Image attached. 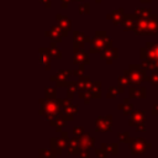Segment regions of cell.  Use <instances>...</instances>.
Returning <instances> with one entry per match:
<instances>
[{
    "label": "cell",
    "instance_id": "1",
    "mask_svg": "<svg viewBox=\"0 0 158 158\" xmlns=\"http://www.w3.org/2000/svg\"><path fill=\"white\" fill-rule=\"evenodd\" d=\"M141 65L146 70L158 72V43L147 42L144 47L139 49Z\"/></svg>",
    "mask_w": 158,
    "mask_h": 158
},
{
    "label": "cell",
    "instance_id": "2",
    "mask_svg": "<svg viewBox=\"0 0 158 158\" xmlns=\"http://www.w3.org/2000/svg\"><path fill=\"white\" fill-rule=\"evenodd\" d=\"M40 115L46 116V118L51 122L60 116H63V109L59 104L58 99H40Z\"/></svg>",
    "mask_w": 158,
    "mask_h": 158
},
{
    "label": "cell",
    "instance_id": "3",
    "mask_svg": "<svg viewBox=\"0 0 158 158\" xmlns=\"http://www.w3.org/2000/svg\"><path fill=\"white\" fill-rule=\"evenodd\" d=\"M123 74L130 78L132 85L135 86H139L147 78V70L138 64H130L128 68L125 69Z\"/></svg>",
    "mask_w": 158,
    "mask_h": 158
},
{
    "label": "cell",
    "instance_id": "4",
    "mask_svg": "<svg viewBox=\"0 0 158 158\" xmlns=\"http://www.w3.org/2000/svg\"><path fill=\"white\" fill-rule=\"evenodd\" d=\"M109 41V37H107V33L106 31H96L91 42H90V49L89 52L91 54H95V53H101L102 49L105 48V44L106 42Z\"/></svg>",
    "mask_w": 158,
    "mask_h": 158
},
{
    "label": "cell",
    "instance_id": "5",
    "mask_svg": "<svg viewBox=\"0 0 158 158\" xmlns=\"http://www.w3.org/2000/svg\"><path fill=\"white\" fill-rule=\"evenodd\" d=\"M68 142H69V138H68V133L67 132H62L60 137H52L51 138V149L58 156V154H62V151L63 148L68 147Z\"/></svg>",
    "mask_w": 158,
    "mask_h": 158
},
{
    "label": "cell",
    "instance_id": "6",
    "mask_svg": "<svg viewBox=\"0 0 158 158\" xmlns=\"http://www.w3.org/2000/svg\"><path fill=\"white\" fill-rule=\"evenodd\" d=\"M130 147H131L132 154H143L152 146L142 137H133L130 141Z\"/></svg>",
    "mask_w": 158,
    "mask_h": 158
},
{
    "label": "cell",
    "instance_id": "7",
    "mask_svg": "<svg viewBox=\"0 0 158 158\" xmlns=\"http://www.w3.org/2000/svg\"><path fill=\"white\" fill-rule=\"evenodd\" d=\"M59 100V104L63 109V115L64 117L67 118V121H72L74 118V116L78 114V106L72 104V100L70 99H58Z\"/></svg>",
    "mask_w": 158,
    "mask_h": 158
},
{
    "label": "cell",
    "instance_id": "8",
    "mask_svg": "<svg viewBox=\"0 0 158 158\" xmlns=\"http://www.w3.org/2000/svg\"><path fill=\"white\" fill-rule=\"evenodd\" d=\"M95 126L98 132H107L112 130V116H98L95 120Z\"/></svg>",
    "mask_w": 158,
    "mask_h": 158
},
{
    "label": "cell",
    "instance_id": "9",
    "mask_svg": "<svg viewBox=\"0 0 158 158\" xmlns=\"http://www.w3.org/2000/svg\"><path fill=\"white\" fill-rule=\"evenodd\" d=\"M44 36L49 37L51 41H54V42H57V43H60V42H62V38H63V37H67L68 33L64 32V31L60 28L59 25H53L49 31H46V32H44Z\"/></svg>",
    "mask_w": 158,
    "mask_h": 158
},
{
    "label": "cell",
    "instance_id": "10",
    "mask_svg": "<svg viewBox=\"0 0 158 158\" xmlns=\"http://www.w3.org/2000/svg\"><path fill=\"white\" fill-rule=\"evenodd\" d=\"M70 75H73V72H70V70H67V69L65 70H58L57 74L52 75L49 80L51 81H56L57 88H63L68 83V79H69Z\"/></svg>",
    "mask_w": 158,
    "mask_h": 158
},
{
    "label": "cell",
    "instance_id": "11",
    "mask_svg": "<svg viewBox=\"0 0 158 158\" xmlns=\"http://www.w3.org/2000/svg\"><path fill=\"white\" fill-rule=\"evenodd\" d=\"M93 37L86 36L84 32L74 31L73 32V48H83L85 43H90Z\"/></svg>",
    "mask_w": 158,
    "mask_h": 158
},
{
    "label": "cell",
    "instance_id": "12",
    "mask_svg": "<svg viewBox=\"0 0 158 158\" xmlns=\"http://www.w3.org/2000/svg\"><path fill=\"white\" fill-rule=\"evenodd\" d=\"M73 63L75 65H80V64H90V59H89V56L88 53L83 49V48H74L73 49Z\"/></svg>",
    "mask_w": 158,
    "mask_h": 158
},
{
    "label": "cell",
    "instance_id": "13",
    "mask_svg": "<svg viewBox=\"0 0 158 158\" xmlns=\"http://www.w3.org/2000/svg\"><path fill=\"white\" fill-rule=\"evenodd\" d=\"M146 120V111L144 110H133L130 118V126L136 127L139 123H144Z\"/></svg>",
    "mask_w": 158,
    "mask_h": 158
},
{
    "label": "cell",
    "instance_id": "14",
    "mask_svg": "<svg viewBox=\"0 0 158 158\" xmlns=\"http://www.w3.org/2000/svg\"><path fill=\"white\" fill-rule=\"evenodd\" d=\"M118 56V49L115 48V47H111V48H104L102 52L100 53V57L102 59L106 60L107 64H112L114 59H116Z\"/></svg>",
    "mask_w": 158,
    "mask_h": 158
},
{
    "label": "cell",
    "instance_id": "15",
    "mask_svg": "<svg viewBox=\"0 0 158 158\" xmlns=\"http://www.w3.org/2000/svg\"><path fill=\"white\" fill-rule=\"evenodd\" d=\"M136 21H137V16L135 14H125L121 25L125 31H133L136 26Z\"/></svg>",
    "mask_w": 158,
    "mask_h": 158
},
{
    "label": "cell",
    "instance_id": "16",
    "mask_svg": "<svg viewBox=\"0 0 158 158\" xmlns=\"http://www.w3.org/2000/svg\"><path fill=\"white\" fill-rule=\"evenodd\" d=\"M123 16H125L123 9H121V7H120V9H116V10H114L112 12L107 14V15H106V19H107V20H111V22H112L115 26H117V25L122 23Z\"/></svg>",
    "mask_w": 158,
    "mask_h": 158
},
{
    "label": "cell",
    "instance_id": "17",
    "mask_svg": "<svg viewBox=\"0 0 158 158\" xmlns=\"http://www.w3.org/2000/svg\"><path fill=\"white\" fill-rule=\"evenodd\" d=\"M133 32L136 35H148V21H147V19L137 17Z\"/></svg>",
    "mask_w": 158,
    "mask_h": 158
},
{
    "label": "cell",
    "instance_id": "18",
    "mask_svg": "<svg viewBox=\"0 0 158 158\" xmlns=\"http://www.w3.org/2000/svg\"><path fill=\"white\" fill-rule=\"evenodd\" d=\"M56 20H57L58 25L60 26V28H62L64 32L68 33V32L72 30V21H70L69 17H67V16H64V15H62V14H57V15H56Z\"/></svg>",
    "mask_w": 158,
    "mask_h": 158
},
{
    "label": "cell",
    "instance_id": "19",
    "mask_svg": "<svg viewBox=\"0 0 158 158\" xmlns=\"http://www.w3.org/2000/svg\"><path fill=\"white\" fill-rule=\"evenodd\" d=\"M38 54H40V63L46 67V65H51V58L52 54H51V51L49 48H44V47H41L38 48Z\"/></svg>",
    "mask_w": 158,
    "mask_h": 158
},
{
    "label": "cell",
    "instance_id": "20",
    "mask_svg": "<svg viewBox=\"0 0 158 158\" xmlns=\"http://www.w3.org/2000/svg\"><path fill=\"white\" fill-rule=\"evenodd\" d=\"M79 143H80V148L81 149H90L95 144V138L85 132L83 136L79 137Z\"/></svg>",
    "mask_w": 158,
    "mask_h": 158
},
{
    "label": "cell",
    "instance_id": "21",
    "mask_svg": "<svg viewBox=\"0 0 158 158\" xmlns=\"http://www.w3.org/2000/svg\"><path fill=\"white\" fill-rule=\"evenodd\" d=\"M148 35L156 36L158 33V16L156 14H152L148 19Z\"/></svg>",
    "mask_w": 158,
    "mask_h": 158
},
{
    "label": "cell",
    "instance_id": "22",
    "mask_svg": "<svg viewBox=\"0 0 158 158\" xmlns=\"http://www.w3.org/2000/svg\"><path fill=\"white\" fill-rule=\"evenodd\" d=\"M146 88L144 86H135L132 85L130 88V98L132 99H144L146 98Z\"/></svg>",
    "mask_w": 158,
    "mask_h": 158
},
{
    "label": "cell",
    "instance_id": "23",
    "mask_svg": "<svg viewBox=\"0 0 158 158\" xmlns=\"http://www.w3.org/2000/svg\"><path fill=\"white\" fill-rule=\"evenodd\" d=\"M80 151H81V148H80L79 138L74 136L68 142V153L69 154H80Z\"/></svg>",
    "mask_w": 158,
    "mask_h": 158
},
{
    "label": "cell",
    "instance_id": "24",
    "mask_svg": "<svg viewBox=\"0 0 158 158\" xmlns=\"http://www.w3.org/2000/svg\"><path fill=\"white\" fill-rule=\"evenodd\" d=\"M88 90L90 91V94L93 95L94 99H100L101 98V81H99V80L91 81V85Z\"/></svg>",
    "mask_w": 158,
    "mask_h": 158
},
{
    "label": "cell",
    "instance_id": "25",
    "mask_svg": "<svg viewBox=\"0 0 158 158\" xmlns=\"http://www.w3.org/2000/svg\"><path fill=\"white\" fill-rule=\"evenodd\" d=\"M91 85V81H90V77L89 75H81L79 77V80H78V91H84V90H88Z\"/></svg>",
    "mask_w": 158,
    "mask_h": 158
},
{
    "label": "cell",
    "instance_id": "26",
    "mask_svg": "<svg viewBox=\"0 0 158 158\" xmlns=\"http://www.w3.org/2000/svg\"><path fill=\"white\" fill-rule=\"evenodd\" d=\"M117 109L122 110L123 115H128V114H132V111H133V105L130 102L128 98H125V99H123V102L117 105Z\"/></svg>",
    "mask_w": 158,
    "mask_h": 158
},
{
    "label": "cell",
    "instance_id": "27",
    "mask_svg": "<svg viewBox=\"0 0 158 158\" xmlns=\"http://www.w3.org/2000/svg\"><path fill=\"white\" fill-rule=\"evenodd\" d=\"M65 88H67V98L72 100L73 96H74V93L78 91V81L70 80L65 84Z\"/></svg>",
    "mask_w": 158,
    "mask_h": 158
},
{
    "label": "cell",
    "instance_id": "28",
    "mask_svg": "<svg viewBox=\"0 0 158 158\" xmlns=\"http://www.w3.org/2000/svg\"><path fill=\"white\" fill-rule=\"evenodd\" d=\"M125 91V89H123V86H121V85H117V86H110L109 89H107V94H106V98L107 99H114V98H116V95L120 93V94H122Z\"/></svg>",
    "mask_w": 158,
    "mask_h": 158
},
{
    "label": "cell",
    "instance_id": "29",
    "mask_svg": "<svg viewBox=\"0 0 158 158\" xmlns=\"http://www.w3.org/2000/svg\"><path fill=\"white\" fill-rule=\"evenodd\" d=\"M49 123H51V126L56 127V131L60 132V131H62V128H63V127L65 126V123H67V118H65V117H64V115H63V116H60V117H58V118H56V120L51 121Z\"/></svg>",
    "mask_w": 158,
    "mask_h": 158
},
{
    "label": "cell",
    "instance_id": "30",
    "mask_svg": "<svg viewBox=\"0 0 158 158\" xmlns=\"http://www.w3.org/2000/svg\"><path fill=\"white\" fill-rule=\"evenodd\" d=\"M152 9H147V7H137L135 10V15L137 17H142V19H148L152 15Z\"/></svg>",
    "mask_w": 158,
    "mask_h": 158
},
{
    "label": "cell",
    "instance_id": "31",
    "mask_svg": "<svg viewBox=\"0 0 158 158\" xmlns=\"http://www.w3.org/2000/svg\"><path fill=\"white\" fill-rule=\"evenodd\" d=\"M49 51H51V54H52V57H53L54 59H60V58H62V51H60L59 47L57 46V42L51 41Z\"/></svg>",
    "mask_w": 158,
    "mask_h": 158
},
{
    "label": "cell",
    "instance_id": "32",
    "mask_svg": "<svg viewBox=\"0 0 158 158\" xmlns=\"http://www.w3.org/2000/svg\"><path fill=\"white\" fill-rule=\"evenodd\" d=\"M101 147L107 152V153H110V154H117L118 153V147H117V144L116 143H104V144H101Z\"/></svg>",
    "mask_w": 158,
    "mask_h": 158
},
{
    "label": "cell",
    "instance_id": "33",
    "mask_svg": "<svg viewBox=\"0 0 158 158\" xmlns=\"http://www.w3.org/2000/svg\"><path fill=\"white\" fill-rule=\"evenodd\" d=\"M38 157L40 158H57V154L52 149H40Z\"/></svg>",
    "mask_w": 158,
    "mask_h": 158
},
{
    "label": "cell",
    "instance_id": "34",
    "mask_svg": "<svg viewBox=\"0 0 158 158\" xmlns=\"http://www.w3.org/2000/svg\"><path fill=\"white\" fill-rule=\"evenodd\" d=\"M117 85H121V86H127V85H131L132 86V83L130 80V78L125 74L122 75H118L117 77Z\"/></svg>",
    "mask_w": 158,
    "mask_h": 158
},
{
    "label": "cell",
    "instance_id": "35",
    "mask_svg": "<svg viewBox=\"0 0 158 158\" xmlns=\"http://www.w3.org/2000/svg\"><path fill=\"white\" fill-rule=\"evenodd\" d=\"M78 11L81 15H88L90 14V4L89 2H80L78 5Z\"/></svg>",
    "mask_w": 158,
    "mask_h": 158
},
{
    "label": "cell",
    "instance_id": "36",
    "mask_svg": "<svg viewBox=\"0 0 158 158\" xmlns=\"http://www.w3.org/2000/svg\"><path fill=\"white\" fill-rule=\"evenodd\" d=\"M146 80L149 81L152 85L158 86V72H152L151 74H148L147 78H146Z\"/></svg>",
    "mask_w": 158,
    "mask_h": 158
},
{
    "label": "cell",
    "instance_id": "37",
    "mask_svg": "<svg viewBox=\"0 0 158 158\" xmlns=\"http://www.w3.org/2000/svg\"><path fill=\"white\" fill-rule=\"evenodd\" d=\"M78 93H79V98L84 100V104L85 105H88L90 102V99L93 98V95L90 94V91L89 90H84V91H78Z\"/></svg>",
    "mask_w": 158,
    "mask_h": 158
},
{
    "label": "cell",
    "instance_id": "38",
    "mask_svg": "<svg viewBox=\"0 0 158 158\" xmlns=\"http://www.w3.org/2000/svg\"><path fill=\"white\" fill-rule=\"evenodd\" d=\"M44 98L47 99H57V93L54 88H44Z\"/></svg>",
    "mask_w": 158,
    "mask_h": 158
},
{
    "label": "cell",
    "instance_id": "39",
    "mask_svg": "<svg viewBox=\"0 0 158 158\" xmlns=\"http://www.w3.org/2000/svg\"><path fill=\"white\" fill-rule=\"evenodd\" d=\"M117 138L121 143H130L131 138H130V132H121V133H117Z\"/></svg>",
    "mask_w": 158,
    "mask_h": 158
},
{
    "label": "cell",
    "instance_id": "40",
    "mask_svg": "<svg viewBox=\"0 0 158 158\" xmlns=\"http://www.w3.org/2000/svg\"><path fill=\"white\" fill-rule=\"evenodd\" d=\"M95 153H96V157H98V158H106V157H107V152H106L102 147L95 148Z\"/></svg>",
    "mask_w": 158,
    "mask_h": 158
},
{
    "label": "cell",
    "instance_id": "41",
    "mask_svg": "<svg viewBox=\"0 0 158 158\" xmlns=\"http://www.w3.org/2000/svg\"><path fill=\"white\" fill-rule=\"evenodd\" d=\"M73 133H74L75 137H80V136H83L85 132H84V128H83L81 126H75V127H73Z\"/></svg>",
    "mask_w": 158,
    "mask_h": 158
},
{
    "label": "cell",
    "instance_id": "42",
    "mask_svg": "<svg viewBox=\"0 0 158 158\" xmlns=\"http://www.w3.org/2000/svg\"><path fill=\"white\" fill-rule=\"evenodd\" d=\"M83 73H84V64H80L78 67V69L73 70V75H75V77H81Z\"/></svg>",
    "mask_w": 158,
    "mask_h": 158
},
{
    "label": "cell",
    "instance_id": "43",
    "mask_svg": "<svg viewBox=\"0 0 158 158\" xmlns=\"http://www.w3.org/2000/svg\"><path fill=\"white\" fill-rule=\"evenodd\" d=\"M80 158H90V149H81Z\"/></svg>",
    "mask_w": 158,
    "mask_h": 158
},
{
    "label": "cell",
    "instance_id": "44",
    "mask_svg": "<svg viewBox=\"0 0 158 158\" xmlns=\"http://www.w3.org/2000/svg\"><path fill=\"white\" fill-rule=\"evenodd\" d=\"M72 1H74V0H62V1H60V7H62V9H67Z\"/></svg>",
    "mask_w": 158,
    "mask_h": 158
},
{
    "label": "cell",
    "instance_id": "45",
    "mask_svg": "<svg viewBox=\"0 0 158 158\" xmlns=\"http://www.w3.org/2000/svg\"><path fill=\"white\" fill-rule=\"evenodd\" d=\"M151 114L154 115V116L158 115V104H154V105H153V107H152V110H151Z\"/></svg>",
    "mask_w": 158,
    "mask_h": 158
},
{
    "label": "cell",
    "instance_id": "46",
    "mask_svg": "<svg viewBox=\"0 0 158 158\" xmlns=\"http://www.w3.org/2000/svg\"><path fill=\"white\" fill-rule=\"evenodd\" d=\"M40 2H42L46 9H49L51 7V0H40Z\"/></svg>",
    "mask_w": 158,
    "mask_h": 158
},
{
    "label": "cell",
    "instance_id": "47",
    "mask_svg": "<svg viewBox=\"0 0 158 158\" xmlns=\"http://www.w3.org/2000/svg\"><path fill=\"white\" fill-rule=\"evenodd\" d=\"M136 130L137 131H141V132H144L146 131V127H144V123H139L136 126Z\"/></svg>",
    "mask_w": 158,
    "mask_h": 158
},
{
    "label": "cell",
    "instance_id": "48",
    "mask_svg": "<svg viewBox=\"0 0 158 158\" xmlns=\"http://www.w3.org/2000/svg\"><path fill=\"white\" fill-rule=\"evenodd\" d=\"M139 1H141L142 4H146V2H151L152 0H139Z\"/></svg>",
    "mask_w": 158,
    "mask_h": 158
},
{
    "label": "cell",
    "instance_id": "49",
    "mask_svg": "<svg viewBox=\"0 0 158 158\" xmlns=\"http://www.w3.org/2000/svg\"><path fill=\"white\" fill-rule=\"evenodd\" d=\"M44 69H46V70H49V69H51V65H46Z\"/></svg>",
    "mask_w": 158,
    "mask_h": 158
},
{
    "label": "cell",
    "instance_id": "50",
    "mask_svg": "<svg viewBox=\"0 0 158 158\" xmlns=\"http://www.w3.org/2000/svg\"><path fill=\"white\" fill-rule=\"evenodd\" d=\"M95 2H98V4H100V2H101V0H95Z\"/></svg>",
    "mask_w": 158,
    "mask_h": 158
},
{
    "label": "cell",
    "instance_id": "51",
    "mask_svg": "<svg viewBox=\"0 0 158 158\" xmlns=\"http://www.w3.org/2000/svg\"><path fill=\"white\" fill-rule=\"evenodd\" d=\"M74 1H78V2H79V1H80V2H83V1H84V0H74Z\"/></svg>",
    "mask_w": 158,
    "mask_h": 158
}]
</instances>
